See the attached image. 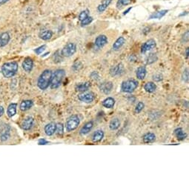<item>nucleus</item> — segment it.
<instances>
[{"label":"nucleus","mask_w":189,"mask_h":189,"mask_svg":"<svg viewBox=\"0 0 189 189\" xmlns=\"http://www.w3.org/2000/svg\"><path fill=\"white\" fill-rule=\"evenodd\" d=\"M53 72L51 70H45L42 73V74L37 81V86L42 91H45L48 88L51 84V76Z\"/></svg>","instance_id":"1"},{"label":"nucleus","mask_w":189,"mask_h":189,"mask_svg":"<svg viewBox=\"0 0 189 189\" xmlns=\"http://www.w3.org/2000/svg\"><path fill=\"white\" fill-rule=\"evenodd\" d=\"M18 63L16 62H6L2 67V73L5 78H10L18 71Z\"/></svg>","instance_id":"2"},{"label":"nucleus","mask_w":189,"mask_h":189,"mask_svg":"<svg viewBox=\"0 0 189 189\" xmlns=\"http://www.w3.org/2000/svg\"><path fill=\"white\" fill-rule=\"evenodd\" d=\"M65 76V70L63 69H58L55 70L52 74L51 80V88L52 89H56L59 88L60 85L62 84V80H64Z\"/></svg>","instance_id":"3"},{"label":"nucleus","mask_w":189,"mask_h":189,"mask_svg":"<svg viewBox=\"0 0 189 189\" xmlns=\"http://www.w3.org/2000/svg\"><path fill=\"white\" fill-rule=\"evenodd\" d=\"M139 82L135 80H128L122 83L121 90L122 92L131 93L137 88Z\"/></svg>","instance_id":"4"},{"label":"nucleus","mask_w":189,"mask_h":189,"mask_svg":"<svg viewBox=\"0 0 189 189\" xmlns=\"http://www.w3.org/2000/svg\"><path fill=\"white\" fill-rule=\"evenodd\" d=\"M80 124V117L77 115H72L68 118L66 122V130L67 131L70 132L76 130Z\"/></svg>","instance_id":"5"},{"label":"nucleus","mask_w":189,"mask_h":189,"mask_svg":"<svg viewBox=\"0 0 189 189\" xmlns=\"http://www.w3.org/2000/svg\"><path fill=\"white\" fill-rule=\"evenodd\" d=\"M76 51V45L73 42H69L62 49L61 55L65 57H72Z\"/></svg>","instance_id":"6"},{"label":"nucleus","mask_w":189,"mask_h":189,"mask_svg":"<svg viewBox=\"0 0 189 189\" xmlns=\"http://www.w3.org/2000/svg\"><path fill=\"white\" fill-rule=\"evenodd\" d=\"M95 98H96V95L94 93L91 92H82L80 94H78V99L82 103H91L94 101Z\"/></svg>","instance_id":"7"},{"label":"nucleus","mask_w":189,"mask_h":189,"mask_svg":"<svg viewBox=\"0 0 189 189\" xmlns=\"http://www.w3.org/2000/svg\"><path fill=\"white\" fill-rule=\"evenodd\" d=\"M156 46H157V42H156L154 39H149L142 45V47H141V53H145L146 52L150 51L152 49L155 48Z\"/></svg>","instance_id":"8"},{"label":"nucleus","mask_w":189,"mask_h":189,"mask_svg":"<svg viewBox=\"0 0 189 189\" xmlns=\"http://www.w3.org/2000/svg\"><path fill=\"white\" fill-rule=\"evenodd\" d=\"M125 68L122 64H118V65L113 66L111 69H110V74L111 76H121L124 74Z\"/></svg>","instance_id":"9"},{"label":"nucleus","mask_w":189,"mask_h":189,"mask_svg":"<svg viewBox=\"0 0 189 189\" xmlns=\"http://www.w3.org/2000/svg\"><path fill=\"white\" fill-rule=\"evenodd\" d=\"M10 126L8 125H5V126H2L0 130V140L5 142L10 137Z\"/></svg>","instance_id":"10"},{"label":"nucleus","mask_w":189,"mask_h":189,"mask_svg":"<svg viewBox=\"0 0 189 189\" xmlns=\"http://www.w3.org/2000/svg\"><path fill=\"white\" fill-rule=\"evenodd\" d=\"M113 87L114 85L111 82H104L101 83L100 86H99V90L105 94H108V93L111 92Z\"/></svg>","instance_id":"11"},{"label":"nucleus","mask_w":189,"mask_h":189,"mask_svg":"<svg viewBox=\"0 0 189 189\" xmlns=\"http://www.w3.org/2000/svg\"><path fill=\"white\" fill-rule=\"evenodd\" d=\"M34 118L31 117H28L22 122V123H21V127H22L23 130L29 131L33 127V125H34Z\"/></svg>","instance_id":"12"},{"label":"nucleus","mask_w":189,"mask_h":189,"mask_svg":"<svg viewBox=\"0 0 189 189\" xmlns=\"http://www.w3.org/2000/svg\"><path fill=\"white\" fill-rule=\"evenodd\" d=\"M108 43V38L105 35H99L95 39V45L98 48H103Z\"/></svg>","instance_id":"13"},{"label":"nucleus","mask_w":189,"mask_h":189,"mask_svg":"<svg viewBox=\"0 0 189 189\" xmlns=\"http://www.w3.org/2000/svg\"><path fill=\"white\" fill-rule=\"evenodd\" d=\"M56 128H57V124L54 122H50L45 126V133L47 136H52L56 133Z\"/></svg>","instance_id":"14"},{"label":"nucleus","mask_w":189,"mask_h":189,"mask_svg":"<svg viewBox=\"0 0 189 189\" xmlns=\"http://www.w3.org/2000/svg\"><path fill=\"white\" fill-rule=\"evenodd\" d=\"M34 67V61L31 58H26L22 62V68L26 72H31Z\"/></svg>","instance_id":"15"},{"label":"nucleus","mask_w":189,"mask_h":189,"mask_svg":"<svg viewBox=\"0 0 189 189\" xmlns=\"http://www.w3.org/2000/svg\"><path fill=\"white\" fill-rule=\"evenodd\" d=\"M10 37L8 32H3L0 34V47H5L10 42Z\"/></svg>","instance_id":"16"},{"label":"nucleus","mask_w":189,"mask_h":189,"mask_svg":"<svg viewBox=\"0 0 189 189\" xmlns=\"http://www.w3.org/2000/svg\"><path fill=\"white\" fill-rule=\"evenodd\" d=\"M93 127V123L92 121H89L88 122H86L84 125L82 126V128H81L80 131V134L81 135H86L88 134L89 132L92 130V128Z\"/></svg>","instance_id":"17"},{"label":"nucleus","mask_w":189,"mask_h":189,"mask_svg":"<svg viewBox=\"0 0 189 189\" xmlns=\"http://www.w3.org/2000/svg\"><path fill=\"white\" fill-rule=\"evenodd\" d=\"M39 38L42 40L45 41H47L49 39H51L53 36V32L51 30H44L42 31L39 34Z\"/></svg>","instance_id":"18"},{"label":"nucleus","mask_w":189,"mask_h":189,"mask_svg":"<svg viewBox=\"0 0 189 189\" xmlns=\"http://www.w3.org/2000/svg\"><path fill=\"white\" fill-rule=\"evenodd\" d=\"M102 105L106 108H113L114 105H115V99L112 98V97H107L106 99H105L103 101Z\"/></svg>","instance_id":"19"},{"label":"nucleus","mask_w":189,"mask_h":189,"mask_svg":"<svg viewBox=\"0 0 189 189\" xmlns=\"http://www.w3.org/2000/svg\"><path fill=\"white\" fill-rule=\"evenodd\" d=\"M125 43V39L123 36H120L113 44V49L114 51H118L123 46Z\"/></svg>","instance_id":"20"},{"label":"nucleus","mask_w":189,"mask_h":189,"mask_svg":"<svg viewBox=\"0 0 189 189\" xmlns=\"http://www.w3.org/2000/svg\"><path fill=\"white\" fill-rule=\"evenodd\" d=\"M143 142L145 144H149V143L153 142L156 140V135L153 133H147L142 137Z\"/></svg>","instance_id":"21"},{"label":"nucleus","mask_w":189,"mask_h":189,"mask_svg":"<svg viewBox=\"0 0 189 189\" xmlns=\"http://www.w3.org/2000/svg\"><path fill=\"white\" fill-rule=\"evenodd\" d=\"M32 106H33V101L30 100V99H26V100H23L20 103L19 108L21 111H25L27 110L30 109Z\"/></svg>","instance_id":"22"},{"label":"nucleus","mask_w":189,"mask_h":189,"mask_svg":"<svg viewBox=\"0 0 189 189\" xmlns=\"http://www.w3.org/2000/svg\"><path fill=\"white\" fill-rule=\"evenodd\" d=\"M104 137V132L103 130H97L93 133L92 136V140L93 142H99Z\"/></svg>","instance_id":"23"},{"label":"nucleus","mask_w":189,"mask_h":189,"mask_svg":"<svg viewBox=\"0 0 189 189\" xmlns=\"http://www.w3.org/2000/svg\"><path fill=\"white\" fill-rule=\"evenodd\" d=\"M91 85L90 82L80 83V84H79L76 86V91H80V92H85V91H87L91 88Z\"/></svg>","instance_id":"24"},{"label":"nucleus","mask_w":189,"mask_h":189,"mask_svg":"<svg viewBox=\"0 0 189 189\" xmlns=\"http://www.w3.org/2000/svg\"><path fill=\"white\" fill-rule=\"evenodd\" d=\"M120 125H121V122H120V119L116 117L111 120L109 123V128L111 131H116L120 128Z\"/></svg>","instance_id":"25"},{"label":"nucleus","mask_w":189,"mask_h":189,"mask_svg":"<svg viewBox=\"0 0 189 189\" xmlns=\"http://www.w3.org/2000/svg\"><path fill=\"white\" fill-rule=\"evenodd\" d=\"M174 134H175L177 140H179L180 141L184 140L187 137L186 133L184 132V131L182 130V128H178L174 130Z\"/></svg>","instance_id":"26"},{"label":"nucleus","mask_w":189,"mask_h":189,"mask_svg":"<svg viewBox=\"0 0 189 189\" xmlns=\"http://www.w3.org/2000/svg\"><path fill=\"white\" fill-rule=\"evenodd\" d=\"M136 77H137V79H139V80H144L145 76H146L147 74V70H146V68H145V67H144V66H140V67H139L137 68V70H136Z\"/></svg>","instance_id":"27"},{"label":"nucleus","mask_w":189,"mask_h":189,"mask_svg":"<svg viewBox=\"0 0 189 189\" xmlns=\"http://www.w3.org/2000/svg\"><path fill=\"white\" fill-rule=\"evenodd\" d=\"M111 1L112 0H103L102 3L97 7V10H98L99 13H103L107 9V8L108 7L110 4L111 3Z\"/></svg>","instance_id":"28"},{"label":"nucleus","mask_w":189,"mask_h":189,"mask_svg":"<svg viewBox=\"0 0 189 189\" xmlns=\"http://www.w3.org/2000/svg\"><path fill=\"white\" fill-rule=\"evenodd\" d=\"M16 108H17V104L16 103H11L8 105L7 114L9 117H13L16 114Z\"/></svg>","instance_id":"29"},{"label":"nucleus","mask_w":189,"mask_h":189,"mask_svg":"<svg viewBox=\"0 0 189 189\" xmlns=\"http://www.w3.org/2000/svg\"><path fill=\"white\" fill-rule=\"evenodd\" d=\"M144 89L146 92L153 93V92H154V91H156V89H157V86H156L154 82H148L145 84Z\"/></svg>","instance_id":"30"},{"label":"nucleus","mask_w":189,"mask_h":189,"mask_svg":"<svg viewBox=\"0 0 189 189\" xmlns=\"http://www.w3.org/2000/svg\"><path fill=\"white\" fill-rule=\"evenodd\" d=\"M168 12H169L168 10H162L160 11L156 12V13L151 14V15L149 16V19H161L162 17H163Z\"/></svg>","instance_id":"31"},{"label":"nucleus","mask_w":189,"mask_h":189,"mask_svg":"<svg viewBox=\"0 0 189 189\" xmlns=\"http://www.w3.org/2000/svg\"><path fill=\"white\" fill-rule=\"evenodd\" d=\"M133 2H134V0H118L117 3V7L118 8H121L124 7V6L131 5Z\"/></svg>","instance_id":"32"},{"label":"nucleus","mask_w":189,"mask_h":189,"mask_svg":"<svg viewBox=\"0 0 189 189\" xmlns=\"http://www.w3.org/2000/svg\"><path fill=\"white\" fill-rule=\"evenodd\" d=\"M157 60V57L155 53H151L148 57V58L146 59V64L147 65H150V64H152L153 62H155Z\"/></svg>","instance_id":"33"},{"label":"nucleus","mask_w":189,"mask_h":189,"mask_svg":"<svg viewBox=\"0 0 189 189\" xmlns=\"http://www.w3.org/2000/svg\"><path fill=\"white\" fill-rule=\"evenodd\" d=\"M56 132L59 136H62L64 133V125L62 123H57V128H56Z\"/></svg>","instance_id":"34"},{"label":"nucleus","mask_w":189,"mask_h":189,"mask_svg":"<svg viewBox=\"0 0 189 189\" xmlns=\"http://www.w3.org/2000/svg\"><path fill=\"white\" fill-rule=\"evenodd\" d=\"M88 16H89V10H85L81 12L79 15V20L80 22H82V20H84L85 19H86Z\"/></svg>","instance_id":"35"},{"label":"nucleus","mask_w":189,"mask_h":189,"mask_svg":"<svg viewBox=\"0 0 189 189\" xmlns=\"http://www.w3.org/2000/svg\"><path fill=\"white\" fill-rule=\"evenodd\" d=\"M145 107V104L142 103V102H140L138 103L137 105H136V108H135V113L136 114H140L141 111H142L143 108Z\"/></svg>","instance_id":"36"},{"label":"nucleus","mask_w":189,"mask_h":189,"mask_svg":"<svg viewBox=\"0 0 189 189\" xmlns=\"http://www.w3.org/2000/svg\"><path fill=\"white\" fill-rule=\"evenodd\" d=\"M93 22V18L91 16H88L86 19H85L84 20H82L81 22V25L82 26H86L90 25L91 22Z\"/></svg>","instance_id":"37"},{"label":"nucleus","mask_w":189,"mask_h":189,"mask_svg":"<svg viewBox=\"0 0 189 189\" xmlns=\"http://www.w3.org/2000/svg\"><path fill=\"white\" fill-rule=\"evenodd\" d=\"M182 80H183L185 82H188L189 76H188V68H187L186 70H184L183 74H182Z\"/></svg>","instance_id":"38"},{"label":"nucleus","mask_w":189,"mask_h":189,"mask_svg":"<svg viewBox=\"0 0 189 189\" xmlns=\"http://www.w3.org/2000/svg\"><path fill=\"white\" fill-rule=\"evenodd\" d=\"M72 68H73V70H74V71H77V70H80L81 68H82V65L81 62H76L74 65H73Z\"/></svg>","instance_id":"39"},{"label":"nucleus","mask_w":189,"mask_h":189,"mask_svg":"<svg viewBox=\"0 0 189 189\" xmlns=\"http://www.w3.org/2000/svg\"><path fill=\"white\" fill-rule=\"evenodd\" d=\"M45 47H46V45H42V46L39 47L38 48L35 49V51H34L35 53H36V54H41V53L45 51Z\"/></svg>","instance_id":"40"},{"label":"nucleus","mask_w":189,"mask_h":189,"mask_svg":"<svg viewBox=\"0 0 189 189\" xmlns=\"http://www.w3.org/2000/svg\"><path fill=\"white\" fill-rule=\"evenodd\" d=\"M188 39H189V31H187L182 37V42H184V43L188 42Z\"/></svg>","instance_id":"41"},{"label":"nucleus","mask_w":189,"mask_h":189,"mask_svg":"<svg viewBox=\"0 0 189 189\" xmlns=\"http://www.w3.org/2000/svg\"><path fill=\"white\" fill-rule=\"evenodd\" d=\"M91 77L92 78L93 80H96V81L99 80V79H100V76H99V74L97 72H96V71H93V72L91 73Z\"/></svg>","instance_id":"42"},{"label":"nucleus","mask_w":189,"mask_h":189,"mask_svg":"<svg viewBox=\"0 0 189 189\" xmlns=\"http://www.w3.org/2000/svg\"><path fill=\"white\" fill-rule=\"evenodd\" d=\"M48 143H49L48 141L45 140V139H40V140H39V142H38V144L39 145H45L48 144Z\"/></svg>","instance_id":"43"},{"label":"nucleus","mask_w":189,"mask_h":189,"mask_svg":"<svg viewBox=\"0 0 189 189\" xmlns=\"http://www.w3.org/2000/svg\"><path fill=\"white\" fill-rule=\"evenodd\" d=\"M153 79L155 81H161L162 80H163V76H162L160 74H157V75H155L153 76Z\"/></svg>","instance_id":"44"},{"label":"nucleus","mask_w":189,"mask_h":189,"mask_svg":"<svg viewBox=\"0 0 189 189\" xmlns=\"http://www.w3.org/2000/svg\"><path fill=\"white\" fill-rule=\"evenodd\" d=\"M3 114H4V108H3V106H1V105H0V117H1L3 115Z\"/></svg>","instance_id":"45"},{"label":"nucleus","mask_w":189,"mask_h":189,"mask_svg":"<svg viewBox=\"0 0 189 189\" xmlns=\"http://www.w3.org/2000/svg\"><path fill=\"white\" fill-rule=\"evenodd\" d=\"M9 0H0V5H3L4 4L7 3Z\"/></svg>","instance_id":"46"},{"label":"nucleus","mask_w":189,"mask_h":189,"mask_svg":"<svg viewBox=\"0 0 189 189\" xmlns=\"http://www.w3.org/2000/svg\"><path fill=\"white\" fill-rule=\"evenodd\" d=\"M131 8H131H131H128V9H127V10H125V12H124V13H123V15H126V14H127L128 13V12H129V11H130V10H131Z\"/></svg>","instance_id":"47"},{"label":"nucleus","mask_w":189,"mask_h":189,"mask_svg":"<svg viewBox=\"0 0 189 189\" xmlns=\"http://www.w3.org/2000/svg\"><path fill=\"white\" fill-rule=\"evenodd\" d=\"M186 55L187 58H188V55H189V48H188V47H187V48H186Z\"/></svg>","instance_id":"48"}]
</instances>
